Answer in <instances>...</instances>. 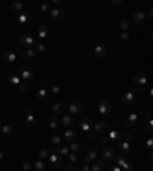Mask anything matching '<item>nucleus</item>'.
<instances>
[{
  "instance_id": "obj_43",
  "label": "nucleus",
  "mask_w": 153,
  "mask_h": 171,
  "mask_svg": "<svg viewBox=\"0 0 153 171\" xmlns=\"http://www.w3.org/2000/svg\"><path fill=\"white\" fill-rule=\"evenodd\" d=\"M41 11L43 12H48V11H51V6L48 3H44V5H41Z\"/></svg>"
},
{
  "instance_id": "obj_33",
  "label": "nucleus",
  "mask_w": 153,
  "mask_h": 171,
  "mask_svg": "<svg viewBox=\"0 0 153 171\" xmlns=\"http://www.w3.org/2000/svg\"><path fill=\"white\" fill-rule=\"evenodd\" d=\"M109 137H110L112 141H121V134L118 133V132H115V130L109 133Z\"/></svg>"
},
{
  "instance_id": "obj_38",
  "label": "nucleus",
  "mask_w": 153,
  "mask_h": 171,
  "mask_svg": "<svg viewBox=\"0 0 153 171\" xmlns=\"http://www.w3.org/2000/svg\"><path fill=\"white\" fill-rule=\"evenodd\" d=\"M21 168H23V171H32V170H34V168H32V164H31V162H23Z\"/></svg>"
},
{
  "instance_id": "obj_12",
  "label": "nucleus",
  "mask_w": 153,
  "mask_h": 171,
  "mask_svg": "<svg viewBox=\"0 0 153 171\" xmlns=\"http://www.w3.org/2000/svg\"><path fill=\"white\" fill-rule=\"evenodd\" d=\"M133 81H135V84H136V86H144V84L147 83V78H146L144 74H136L135 78H133Z\"/></svg>"
},
{
  "instance_id": "obj_24",
  "label": "nucleus",
  "mask_w": 153,
  "mask_h": 171,
  "mask_svg": "<svg viewBox=\"0 0 153 171\" xmlns=\"http://www.w3.org/2000/svg\"><path fill=\"white\" fill-rule=\"evenodd\" d=\"M63 110H64V106H63V104H60V102H55V104L52 106V112H54L55 115H60Z\"/></svg>"
},
{
  "instance_id": "obj_34",
  "label": "nucleus",
  "mask_w": 153,
  "mask_h": 171,
  "mask_svg": "<svg viewBox=\"0 0 153 171\" xmlns=\"http://www.w3.org/2000/svg\"><path fill=\"white\" fill-rule=\"evenodd\" d=\"M69 150H71V151H80V150H81V144H78V142H72V144H71V147H69Z\"/></svg>"
},
{
  "instance_id": "obj_6",
  "label": "nucleus",
  "mask_w": 153,
  "mask_h": 171,
  "mask_svg": "<svg viewBox=\"0 0 153 171\" xmlns=\"http://www.w3.org/2000/svg\"><path fill=\"white\" fill-rule=\"evenodd\" d=\"M49 165H51V168H54V170H57L61 167V160L58 159V156L54 153V154H49Z\"/></svg>"
},
{
  "instance_id": "obj_29",
  "label": "nucleus",
  "mask_w": 153,
  "mask_h": 171,
  "mask_svg": "<svg viewBox=\"0 0 153 171\" xmlns=\"http://www.w3.org/2000/svg\"><path fill=\"white\" fill-rule=\"evenodd\" d=\"M136 121H138V115H136V113L130 115V116L127 118V125H135V124H136Z\"/></svg>"
},
{
  "instance_id": "obj_1",
  "label": "nucleus",
  "mask_w": 153,
  "mask_h": 171,
  "mask_svg": "<svg viewBox=\"0 0 153 171\" xmlns=\"http://www.w3.org/2000/svg\"><path fill=\"white\" fill-rule=\"evenodd\" d=\"M19 76L21 79H25V81H29V79H32V76H34V69H32L31 66H28V64H23V66L20 67Z\"/></svg>"
},
{
  "instance_id": "obj_56",
  "label": "nucleus",
  "mask_w": 153,
  "mask_h": 171,
  "mask_svg": "<svg viewBox=\"0 0 153 171\" xmlns=\"http://www.w3.org/2000/svg\"><path fill=\"white\" fill-rule=\"evenodd\" d=\"M3 157H5V153H3V151H0V160H2Z\"/></svg>"
},
{
  "instance_id": "obj_32",
  "label": "nucleus",
  "mask_w": 153,
  "mask_h": 171,
  "mask_svg": "<svg viewBox=\"0 0 153 171\" xmlns=\"http://www.w3.org/2000/svg\"><path fill=\"white\" fill-rule=\"evenodd\" d=\"M34 51H35V52H38V54H43V52L46 51V47H44V44H43V43H38V44H35V46H34Z\"/></svg>"
},
{
  "instance_id": "obj_7",
  "label": "nucleus",
  "mask_w": 153,
  "mask_h": 171,
  "mask_svg": "<svg viewBox=\"0 0 153 171\" xmlns=\"http://www.w3.org/2000/svg\"><path fill=\"white\" fill-rule=\"evenodd\" d=\"M94 54H95L96 57L103 58L106 54H107V46L106 44H98V46H95V49H94Z\"/></svg>"
},
{
  "instance_id": "obj_52",
  "label": "nucleus",
  "mask_w": 153,
  "mask_h": 171,
  "mask_svg": "<svg viewBox=\"0 0 153 171\" xmlns=\"http://www.w3.org/2000/svg\"><path fill=\"white\" fill-rule=\"evenodd\" d=\"M81 170H83V171H89V165H87V164H83V165H81Z\"/></svg>"
},
{
  "instance_id": "obj_10",
  "label": "nucleus",
  "mask_w": 153,
  "mask_h": 171,
  "mask_svg": "<svg viewBox=\"0 0 153 171\" xmlns=\"http://www.w3.org/2000/svg\"><path fill=\"white\" fill-rule=\"evenodd\" d=\"M101 156H103V159H106V160H112L114 156H115V153L110 147H104V148H103V153H101Z\"/></svg>"
},
{
  "instance_id": "obj_14",
  "label": "nucleus",
  "mask_w": 153,
  "mask_h": 171,
  "mask_svg": "<svg viewBox=\"0 0 153 171\" xmlns=\"http://www.w3.org/2000/svg\"><path fill=\"white\" fill-rule=\"evenodd\" d=\"M35 54H37V52L34 51V47H32V49H25V52H23L21 57H23L25 61H29V60H32V58L35 57Z\"/></svg>"
},
{
  "instance_id": "obj_26",
  "label": "nucleus",
  "mask_w": 153,
  "mask_h": 171,
  "mask_svg": "<svg viewBox=\"0 0 153 171\" xmlns=\"http://www.w3.org/2000/svg\"><path fill=\"white\" fill-rule=\"evenodd\" d=\"M14 127L12 125H2V134H12Z\"/></svg>"
},
{
  "instance_id": "obj_17",
  "label": "nucleus",
  "mask_w": 153,
  "mask_h": 171,
  "mask_svg": "<svg viewBox=\"0 0 153 171\" xmlns=\"http://www.w3.org/2000/svg\"><path fill=\"white\" fill-rule=\"evenodd\" d=\"M118 148H119V153H123V154H127V153L130 151V145H129V142H121L119 141V145H118Z\"/></svg>"
},
{
  "instance_id": "obj_28",
  "label": "nucleus",
  "mask_w": 153,
  "mask_h": 171,
  "mask_svg": "<svg viewBox=\"0 0 153 171\" xmlns=\"http://www.w3.org/2000/svg\"><path fill=\"white\" fill-rule=\"evenodd\" d=\"M130 28V23H129V20H121L119 21V29H123L124 32H127V29Z\"/></svg>"
},
{
  "instance_id": "obj_3",
  "label": "nucleus",
  "mask_w": 153,
  "mask_h": 171,
  "mask_svg": "<svg viewBox=\"0 0 153 171\" xmlns=\"http://www.w3.org/2000/svg\"><path fill=\"white\" fill-rule=\"evenodd\" d=\"M67 109L71 110V113H81V112L84 110V107H83V104H81L80 101H72V102L67 106Z\"/></svg>"
},
{
  "instance_id": "obj_22",
  "label": "nucleus",
  "mask_w": 153,
  "mask_h": 171,
  "mask_svg": "<svg viewBox=\"0 0 153 171\" xmlns=\"http://www.w3.org/2000/svg\"><path fill=\"white\" fill-rule=\"evenodd\" d=\"M55 151H57L60 156H66V154L69 153V147H67V145H58L57 148H55Z\"/></svg>"
},
{
  "instance_id": "obj_4",
  "label": "nucleus",
  "mask_w": 153,
  "mask_h": 171,
  "mask_svg": "<svg viewBox=\"0 0 153 171\" xmlns=\"http://www.w3.org/2000/svg\"><path fill=\"white\" fill-rule=\"evenodd\" d=\"M92 128H94V132L95 133H104L106 132V128H107V122H104V121H98V122H92Z\"/></svg>"
},
{
  "instance_id": "obj_55",
  "label": "nucleus",
  "mask_w": 153,
  "mask_h": 171,
  "mask_svg": "<svg viewBox=\"0 0 153 171\" xmlns=\"http://www.w3.org/2000/svg\"><path fill=\"white\" fill-rule=\"evenodd\" d=\"M112 171H123V170H121V167H118V165H116V167L112 168Z\"/></svg>"
},
{
  "instance_id": "obj_9",
  "label": "nucleus",
  "mask_w": 153,
  "mask_h": 171,
  "mask_svg": "<svg viewBox=\"0 0 153 171\" xmlns=\"http://www.w3.org/2000/svg\"><path fill=\"white\" fill-rule=\"evenodd\" d=\"M48 34H49V28H48L46 25H40L37 29V37L43 40V38L48 37Z\"/></svg>"
},
{
  "instance_id": "obj_41",
  "label": "nucleus",
  "mask_w": 153,
  "mask_h": 171,
  "mask_svg": "<svg viewBox=\"0 0 153 171\" xmlns=\"http://www.w3.org/2000/svg\"><path fill=\"white\" fill-rule=\"evenodd\" d=\"M116 164H118V167H123V165L126 164V159H124V157H118V159H116Z\"/></svg>"
},
{
  "instance_id": "obj_16",
  "label": "nucleus",
  "mask_w": 153,
  "mask_h": 171,
  "mask_svg": "<svg viewBox=\"0 0 153 171\" xmlns=\"http://www.w3.org/2000/svg\"><path fill=\"white\" fill-rule=\"evenodd\" d=\"M61 124H63L66 128H69V127H72V124H74V118H72L71 115H66V116L61 118Z\"/></svg>"
},
{
  "instance_id": "obj_53",
  "label": "nucleus",
  "mask_w": 153,
  "mask_h": 171,
  "mask_svg": "<svg viewBox=\"0 0 153 171\" xmlns=\"http://www.w3.org/2000/svg\"><path fill=\"white\" fill-rule=\"evenodd\" d=\"M100 142H101V144H106V142H107V137H106V136H101V137H100Z\"/></svg>"
},
{
  "instance_id": "obj_46",
  "label": "nucleus",
  "mask_w": 153,
  "mask_h": 171,
  "mask_svg": "<svg viewBox=\"0 0 153 171\" xmlns=\"http://www.w3.org/2000/svg\"><path fill=\"white\" fill-rule=\"evenodd\" d=\"M129 37H130V35H129V32H123V34H121V40H123V41H127Z\"/></svg>"
},
{
  "instance_id": "obj_48",
  "label": "nucleus",
  "mask_w": 153,
  "mask_h": 171,
  "mask_svg": "<svg viewBox=\"0 0 153 171\" xmlns=\"http://www.w3.org/2000/svg\"><path fill=\"white\" fill-rule=\"evenodd\" d=\"M64 171H78L75 167H72V165H67V167H64Z\"/></svg>"
},
{
  "instance_id": "obj_23",
  "label": "nucleus",
  "mask_w": 153,
  "mask_h": 171,
  "mask_svg": "<svg viewBox=\"0 0 153 171\" xmlns=\"http://www.w3.org/2000/svg\"><path fill=\"white\" fill-rule=\"evenodd\" d=\"M104 170V162H101V160H94V164H92V171H103Z\"/></svg>"
},
{
  "instance_id": "obj_51",
  "label": "nucleus",
  "mask_w": 153,
  "mask_h": 171,
  "mask_svg": "<svg viewBox=\"0 0 153 171\" xmlns=\"http://www.w3.org/2000/svg\"><path fill=\"white\" fill-rule=\"evenodd\" d=\"M49 87V83L48 81H41V89H48Z\"/></svg>"
},
{
  "instance_id": "obj_57",
  "label": "nucleus",
  "mask_w": 153,
  "mask_h": 171,
  "mask_svg": "<svg viewBox=\"0 0 153 171\" xmlns=\"http://www.w3.org/2000/svg\"><path fill=\"white\" fill-rule=\"evenodd\" d=\"M0 127H2V121H0Z\"/></svg>"
},
{
  "instance_id": "obj_49",
  "label": "nucleus",
  "mask_w": 153,
  "mask_h": 171,
  "mask_svg": "<svg viewBox=\"0 0 153 171\" xmlns=\"http://www.w3.org/2000/svg\"><path fill=\"white\" fill-rule=\"evenodd\" d=\"M87 137H89L90 141H92V139H95V132H94V130H89V136H87Z\"/></svg>"
},
{
  "instance_id": "obj_36",
  "label": "nucleus",
  "mask_w": 153,
  "mask_h": 171,
  "mask_svg": "<svg viewBox=\"0 0 153 171\" xmlns=\"http://www.w3.org/2000/svg\"><path fill=\"white\" fill-rule=\"evenodd\" d=\"M86 156H87L90 160H95V159H96V150H95V148H90V150L87 151V154H86Z\"/></svg>"
},
{
  "instance_id": "obj_18",
  "label": "nucleus",
  "mask_w": 153,
  "mask_h": 171,
  "mask_svg": "<svg viewBox=\"0 0 153 171\" xmlns=\"http://www.w3.org/2000/svg\"><path fill=\"white\" fill-rule=\"evenodd\" d=\"M31 20H32V17H31L29 14H26V12H21V14L19 16V21L21 23V25H28Z\"/></svg>"
},
{
  "instance_id": "obj_45",
  "label": "nucleus",
  "mask_w": 153,
  "mask_h": 171,
  "mask_svg": "<svg viewBox=\"0 0 153 171\" xmlns=\"http://www.w3.org/2000/svg\"><path fill=\"white\" fill-rule=\"evenodd\" d=\"M146 145H147V148H152V145H153V139H152V136H149V139H147Z\"/></svg>"
},
{
  "instance_id": "obj_58",
  "label": "nucleus",
  "mask_w": 153,
  "mask_h": 171,
  "mask_svg": "<svg viewBox=\"0 0 153 171\" xmlns=\"http://www.w3.org/2000/svg\"><path fill=\"white\" fill-rule=\"evenodd\" d=\"M0 139H2V134H0Z\"/></svg>"
},
{
  "instance_id": "obj_39",
  "label": "nucleus",
  "mask_w": 153,
  "mask_h": 171,
  "mask_svg": "<svg viewBox=\"0 0 153 171\" xmlns=\"http://www.w3.org/2000/svg\"><path fill=\"white\" fill-rule=\"evenodd\" d=\"M51 142L54 144V145H60V142H61V137L57 136V134H54L52 137H51Z\"/></svg>"
},
{
  "instance_id": "obj_35",
  "label": "nucleus",
  "mask_w": 153,
  "mask_h": 171,
  "mask_svg": "<svg viewBox=\"0 0 153 171\" xmlns=\"http://www.w3.org/2000/svg\"><path fill=\"white\" fill-rule=\"evenodd\" d=\"M48 96V92H46V89H40L37 92V99H44Z\"/></svg>"
},
{
  "instance_id": "obj_30",
  "label": "nucleus",
  "mask_w": 153,
  "mask_h": 171,
  "mask_svg": "<svg viewBox=\"0 0 153 171\" xmlns=\"http://www.w3.org/2000/svg\"><path fill=\"white\" fill-rule=\"evenodd\" d=\"M8 81H9V83H12V84H16V86H19L20 83H21V81H20V76H19V75L9 76V78H8Z\"/></svg>"
},
{
  "instance_id": "obj_15",
  "label": "nucleus",
  "mask_w": 153,
  "mask_h": 171,
  "mask_svg": "<svg viewBox=\"0 0 153 171\" xmlns=\"http://www.w3.org/2000/svg\"><path fill=\"white\" fill-rule=\"evenodd\" d=\"M32 168L35 171H44L46 170V162L41 160V159H38V160H35V162L32 164Z\"/></svg>"
},
{
  "instance_id": "obj_8",
  "label": "nucleus",
  "mask_w": 153,
  "mask_h": 171,
  "mask_svg": "<svg viewBox=\"0 0 153 171\" xmlns=\"http://www.w3.org/2000/svg\"><path fill=\"white\" fill-rule=\"evenodd\" d=\"M49 14H51L52 21H58V20H61L64 17V11H63V9H52Z\"/></svg>"
},
{
  "instance_id": "obj_50",
  "label": "nucleus",
  "mask_w": 153,
  "mask_h": 171,
  "mask_svg": "<svg viewBox=\"0 0 153 171\" xmlns=\"http://www.w3.org/2000/svg\"><path fill=\"white\" fill-rule=\"evenodd\" d=\"M76 160V156L74 153H71V156H69V162H75Z\"/></svg>"
},
{
  "instance_id": "obj_31",
  "label": "nucleus",
  "mask_w": 153,
  "mask_h": 171,
  "mask_svg": "<svg viewBox=\"0 0 153 171\" xmlns=\"http://www.w3.org/2000/svg\"><path fill=\"white\" fill-rule=\"evenodd\" d=\"M35 124V118H34V115H28V118H26V125L28 127H32Z\"/></svg>"
},
{
  "instance_id": "obj_27",
  "label": "nucleus",
  "mask_w": 153,
  "mask_h": 171,
  "mask_svg": "<svg viewBox=\"0 0 153 171\" xmlns=\"http://www.w3.org/2000/svg\"><path fill=\"white\" fill-rule=\"evenodd\" d=\"M38 157H40L41 160H46V159L49 157V151H48L46 148H41V150H38Z\"/></svg>"
},
{
  "instance_id": "obj_5",
  "label": "nucleus",
  "mask_w": 153,
  "mask_h": 171,
  "mask_svg": "<svg viewBox=\"0 0 153 171\" xmlns=\"http://www.w3.org/2000/svg\"><path fill=\"white\" fill-rule=\"evenodd\" d=\"M98 110H100V113L101 115H110L112 113V107H110V104H109L107 101H101V102L98 104Z\"/></svg>"
},
{
  "instance_id": "obj_54",
  "label": "nucleus",
  "mask_w": 153,
  "mask_h": 171,
  "mask_svg": "<svg viewBox=\"0 0 153 171\" xmlns=\"http://www.w3.org/2000/svg\"><path fill=\"white\" fill-rule=\"evenodd\" d=\"M31 112H32V107H31V106H28V107H26V113H28V115H32Z\"/></svg>"
},
{
  "instance_id": "obj_37",
  "label": "nucleus",
  "mask_w": 153,
  "mask_h": 171,
  "mask_svg": "<svg viewBox=\"0 0 153 171\" xmlns=\"http://www.w3.org/2000/svg\"><path fill=\"white\" fill-rule=\"evenodd\" d=\"M49 125H51V128H57L58 125H60V121H58L57 118H52V119L49 121Z\"/></svg>"
},
{
  "instance_id": "obj_20",
  "label": "nucleus",
  "mask_w": 153,
  "mask_h": 171,
  "mask_svg": "<svg viewBox=\"0 0 153 171\" xmlns=\"http://www.w3.org/2000/svg\"><path fill=\"white\" fill-rule=\"evenodd\" d=\"M133 101H135V95L132 92H127L126 95L123 96V102H124V104H132Z\"/></svg>"
},
{
  "instance_id": "obj_25",
  "label": "nucleus",
  "mask_w": 153,
  "mask_h": 171,
  "mask_svg": "<svg viewBox=\"0 0 153 171\" xmlns=\"http://www.w3.org/2000/svg\"><path fill=\"white\" fill-rule=\"evenodd\" d=\"M11 8H12L14 11H17V12L21 14V11H23V3H21V2H12Z\"/></svg>"
},
{
  "instance_id": "obj_11",
  "label": "nucleus",
  "mask_w": 153,
  "mask_h": 171,
  "mask_svg": "<svg viewBox=\"0 0 153 171\" xmlns=\"http://www.w3.org/2000/svg\"><path fill=\"white\" fill-rule=\"evenodd\" d=\"M2 58L5 63H14V61H17V54L16 52H5Z\"/></svg>"
},
{
  "instance_id": "obj_2",
  "label": "nucleus",
  "mask_w": 153,
  "mask_h": 171,
  "mask_svg": "<svg viewBox=\"0 0 153 171\" xmlns=\"http://www.w3.org/2000/svg\"><path fill=\"white\" fill-rule=\"evenodd\" d=\"M20 46L23 49H32L35 46V40H34V37L31 34H25L23 37L20 38Z\"/></svg>"
},
{
  "instance_id": "obj_21",
  "label": "nucleus",
  "mask_w": 153,
  "mask_h": 171,
  "mask_svg": "<svg viewBox=\"0 0 153 171\" xmlns=\"http://www.w3.org/2000/svg\"><path fill=\"white\" fill-rule=\"evenodd\" d=\"M66 141H74L76 137V133L74 132V130H71V128H67L66 132H64V136H63Z\"/></svg>"
},
{
  "instance_id": "obj_47",
  "label": "nucleus",
  "mask_w": 153,
  "mask_h": 171,
  "mask_svg": "<svg viewBox=\"0 0 153 171\" xmlns=\"http://www.w3.org/2000/svg\"><path fill=\"white\" fill-rule=\"evenodd\" d=\"M130 168H132V165H130V164H129V162H126V164H124V165H123V168H121V170L127 171V170H130Z\"/></svg>"
},
{
  "instance_id": "obj_13",
  "label": "nucleus",
  "mask_w": 153,
  "mask_h": 171,
  "mask_svg": "<svg viewBox=\"0 0 153 171\" xmlns=\"http://www.w3.org/2000/svg\"><path fill=\"white\" fill-rule=\"evenodd\" d=\"M80 127H81V130H83V132H89V130H90V127H92V121H90L89 118H84V119L80 122Z\"/></svg>"
},
{
  "instance_id": "obj_19",
  "label": "nucleus",
  "mask_w": 153,
  "mask_h": 171,
  "mask_svg": "<svg viewBox=\"0 0 153 171\" xmlns=\"http://www.w3.org/2000/svg\"><path fill=\"white\" fill-rule=\"evenodd\" d=\"M144 19H146V14L142 11H136L133 14V21H136V23H142Z\"/></svg>"
},
{
  "instance_id": "obj_40",
  "label": "nucleus",
  "mask_w": 153,
  "mask_h": 171,
  "mask_svg": "<svg viewBox=\"0 0 153 171\" xmlns=\"http://www.w3.org/2000/svg\"><path fill=\"white\" fill-rule=\"evenodd\" d=\"M49 87H51V93L52 95H58L60 93V87L58 86H49Z\"/></svg>"
},
{
  "instance_id": "obj_42",
  "label": "nucleus",
  "mask_w": 153,
  "mask_h": 171,
  "mask_svg": "<svg viewBox=\"0 0 153 171\" xmlns=\"http://www.w3.org/2000/svg\"><path fill=\"white\" fill-rule=\"evenodd\" d=\"M19 87H20L21 92H26V90H28V84H26V83H20Z\"/></svg>"
},
{
  "instance_id": "obj_44",
  "label": "nucleus",
  "mask_w": 153,
  "mask_h": 171,
  "mask_svg": "<svg viewBox=\"0 0 153 171\" xmlns=\"http://www.w3.org/2000/svg\"><path fill=\"white\" fill-rule=\"evenodd\" d=\"M130 141H132V134L124 133V142H130Z\"/></svg>"
}]
</instances>
